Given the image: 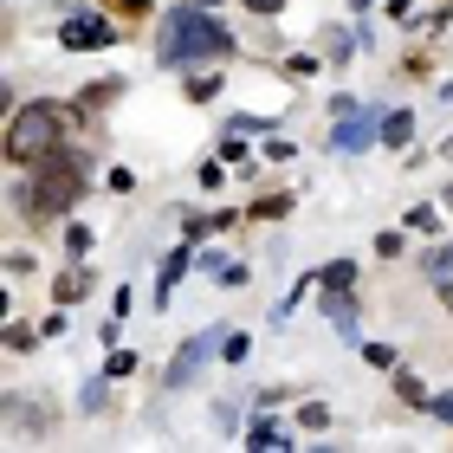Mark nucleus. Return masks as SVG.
Returning <instances> with one entry per match:
<instances>
[{
  "mask_svg": "<svg viewBox=\"0 0 453 453\" xmlns=\"http://www.w3.org/2000/svg\"><path fill=\"white\" fill-rule=\"evenodd\" d=\"M162 65H195V58H226L234 52V33L208 19V7H175L162 19V39H156Z\"/></svg>",
  "mask_w": 453,
  "mask_h": 453,
  "instance_id": "1",
  "label": "nucleus"
},
{
  "mask_svg": "<svg viewBox=\"0 0 453 453\" xmlns=\"http://www.w3.org/2000/svg\"><path fill=\"white\" fill-rule=\"evenodd\" d=\"M33 188H19V201H27L33 214H65L78 195H85V162H78V150H52L46 162H33Z\"/></svg>",
  "mask_w": 453,
  "mask_h": 453,
  "instance_id": "2",
  "label": "nucleus"
},
{
  "mask_svg": "<svg viewBox=\"0 0 453 453\" xmlns=\"http://www.w3.org/2000/svg\"><path fill=\"white\" fill-rule=\"evenodd\" d=\"M58 150V117L46 104H19L13 123H7V162L13 169H33V162H46Z\"/></svg>",
  "mask_w": 453,
  "mask_h": 453,
  "instance_id": "3",
  "label": "nucleus"
},
{
  "mask_svg": "<svg viewBox=\"0 0 453 453\" xmlns=\"http://www.w3.org/2000/svg\"><path fill=\"white\" fill-rule=\"evenodd\" d=\"M369 142H382V111L357 97V111H343V117H337V130H331V150H337V156H363Z\"/></svg>",
  "mask_w": 453,
  "mask_h": 453,
  "instance_id": "4",
  "label": "nucleus"
},
{
  "mask_svg": "<svg viewBox=\"0 0 453 453\" xmlns=\"http://www.w3.org/2000/svg\"><path fill=\"white\" fill-rule=\"evenodd\" d=\"M58 46H65V52H104V46H117V27L104 13H65Z\"/></svg>",
  "mask_w": 453,
  "mask_h": 453,
  "instance_id": "5",
  "label": "nucleus"
},
{
  "mask_svg": "<svg viewBox=\"0 0 453 453\" xmlns=\"http://www.w3.org/2000/svg\"><path fill=\"white\" fill-rule=\"evenodd\" d=\"M220 343H226V337H188V343H181V357H175V369H169V388H188V382L201 376V363H208Z\"/></svg>",
  "mask_w": 453,
  "mask_h": 453,
  "instance_id": "6",
  "label": "nucleus"
},
{
  "mask_svg": "<svg viewBox=\"0 0 453 453\" xmlns=\"http://www.w3.org/2000/svg\"><path fill=\"white\" fill-rule=\"evenodd\" d=\"M188 265H195V253H188V246H175V253L162 259V279H156V304H169V292H175V279L188 273Z\"/></svg>",
  "mask_w": 453,
  "mask_h": 453,
  "instance_id": "7",
  "label": "nucleus"
},
{
  "mask_svg": "<svg viewBox=\"0 0 453 453\" xmlns=\"http://www.w3.org/2000/svg\"><path fill=\"white\" fill-rule=\"evenodd\" d=\"M85 292H91V273H85V265H72V273H58V285H52V298H58V304H78Z\"/></svg>",
  "mask_w": 453,
  "mask_h": 453,
  "instance_id": "8",
  "label": "nucleus"
},
{
  "mask_svg": "<svg viewBox=\"0 0 453 453\" xmlns=\"http://www.w3.org/2000/svg\"><path fill=\"white\" fill-rule=\"evenodd\" d=\"M408 136H415V117H408V111H388V117H382V142H388V150H408Z\"/></svg>",
  "mask_w": 453,
  "mask_h": 453,
  "instance_id": "9",
  "label": "nucleus"
},
{
  "mask_svg": "<svg viewBox=\"0 0 453 453\" xmlns=\"http://www.w3.org/2000/svg\"><path fill=\"white\" fill-rule=\"evenodd\" d=\"M246 447H292V434H285L279 421H253L246 427Z\"/></svg>",
  "mask_w": 453,
  "mask_h": 453,
  "instance_id": "10",
  "label": "nucleus"
},
{
  "mask_svg": "<svg viewBox=\"0 0 453 453\" xmlns=\"http://www.w3.org/2000/svg\"><path fill=\"white\" fill-rule=\"evenodd\" d=\"M292 208H298L292 195H265V201H253V214H259V220H285Z\"/></svg>",
  "mask_w": 453,
  "mask_h": 453,
  "instance_id": "11",
  "label": "nucleus"
},
{
  "mask_svg": "<svg viewBox=\"0 0 453 453\" xmlns=\"http://www.w3.org/2000/svg\"><path fill=\"white\" fill-rule=\"evenodd\" d=\"M117 91H123V78H104V85H85V91H78V104L97 111V104H104V97H117Z\"/></svg>",
  "mask_w": 453,
  "mask_h": 453,
  "instance_id": "12",
  "label": "nucleus"
},
{
  "mask_svg": "<svg viewBox=\"0 0 453 453\" xmlns=\"http://www.w3.org/2000/svg\"><path fill=\"white\" fill-rule=\"evenodd\" d=\"M188 97H195V104H208V97H220V78H214V72H195V78H188Z\"/></svg>",
  "mask_w": 453,
  "mask_h": 453,
  "instance_id": "13",
  "label": "nucleus"
},
{
  "mask_svg": "<svg viewBox=\"0 0 453 453\" xmlns=\"http://www.w3.org/2000/svg\"><path fill=\"white\" fill-rule=\"evenodd\" d=\"M395 388H402V402H408V408H427V402H434V395H427V388H421L415 376H408V369L395 376Z\"/></svg>",
  "mask_w": 453,
  "mask_h": 453,
  "instance_id": "14",
  "label": "nucleus"
},
{
  "mask_svg": "<svg viewBox=\"0 0 453 453\" xmlns=\"http://www.w3.org/2000/svg\"><path fill=\"white\" fill-rule=\"evenodd\" d=\"M298 427H311V434H318V427H331V408H324V402H304V408H298Z\"/></svg>",
  "mask_w": 453,
  "mask_h": 453,
  "instance_id": "15",
  "label": "nucleus"
},
{
  "mask_svg": "<svg viewBox=\"0 0 453 453\" xmlns=\"http://www.w3.org/2000/svg\"><path fill=\"white\" fill-rule=\"evenodd\" d=\"M363 363H376V369H395V349H388V343H363Z\"/></svg>",
  "mask_w": 453,
  "mask_h": 453,
  "instance_id": "16",
  "label": "nucleus"
},
{
  "mask_svg": "<svg viewBox=\"0 0 453 453\" xmlns=\"http://www.w3.org/2000/svg\"><path fill=\"white\" fill-rule=\"evenodd\" d=\"M130 369H136L130 349H111V357H104V376H130Z\"/></svg>",
  "mask_w": 453,
  "mask_h": 453,
  "instance_id": "17",
  "label": "nucleus"
},
{
  "mask_svg": "<svg viewBox=\"0 0 453 453\" xmlns=\"http://www.w3.org/2000/svg\"><path fill=\"white\" fill-rule=\"evenodd\" d=\"M408 226H415V234H434L441 214H434V208H408Z\"/></svg>",
  "mask_w": 453,
  "mask_h": 453,
  "instance_id": "18",
  "label": "nucleus"
},
{
  "mask_svg": "<svg viewBox=\"0 0 453 453\" xmlns=\"http://www.w3.org/2000/svg\"><path fill=\"white\" fill-rule=\"evenodd\" d=\"M427 273H434V279L453 273V246H434V253H427Z\"/></svg>",
  "mask_w": 453,
  "mask_h": 453,
  "instance_id": "19",
  "label": "nucleus"
},
{
  "mask_svg": "<svg viewBox=\"0 0 453 453\" xmlns=\"http://www.w3.org/2000/svg\"><path fill=\"white\" fill-rule=\"evenodd\" d=\"M104 402H111V388L104 382H85V408H91V415H104Z\"/></svg>",
  "mask_w": 453,
  "mask_h": 453,
  "instance_id": "20",
  "label": "nucleus"
},
{
  "mask_svg": "<svg viewBox=\"0 0 453 453\" xmlns=\"http://www.w3.org/2000/svg\"><path fill=\"white\" fill-rule=\"evenodd\" d=\"M65 246L72 253H91V226H65Z\"/></svg>",
  "mask_w": 453,
  "mask_h": 453,
  "instance_id": "21",
  "label": "nucleus"
},
{
  "mask_svg": "<svg viewBox=\"0 0 453 453\" xmlns=\"http://www.w3.org/2000/svg\"><path fill=\"white\" fill-rule=\"evenodd\" d=\"M246 349H253L246 337H226V343H220V357H226V363H246Z\"/></svg>",
  "mask_w": 453,
  "mask_h": 453,
  "instance_id": "22",
  "label": "nucleus"
},
{
  "mask_svg": "<svg viewBox=\"0 0 453 453\" xmlns=\"http://www.w3.org/2000/svg\"><path fill=\"white\" fill-rule=\"evenodd\" d=\"M324 46H331V58H349V33L337 27V33H324Z\"/></svg>",
  "mask_w": 453,
  "mask_h": 453,
  "instance_id": "23",
  "label": "nucleus"
},
{
  "mask_svg": "<svg viewBox=\"0 0 453 453\" xmlns=\"http://www.w3.org/2000/svg\"><path fill=\"white\" fill-rule=\"evenodd\" d=\"M427 415H434V421H447V427H453V395H434V402H427Z\"/></svg>",
  "mask_w": 453,
  "mask_h": 453,
  "instance_id": "24",
  "label": "nucleus"
},
{
  "mask_svg": "<svg viewBox=\"0 0 453 453\" xmlns=\"http://www.w3.org/2000/svg\"><path fill=\"white\" fill-rule=\"evenodd\" d=\"M117 13H150V0H111Z\"/></svg>",
  "mask_w": 453,
  "mask_h": 453,
  "instance_id": "25",
  "label": "nucleus"
},
{
  "mask_svg": "<svg viewBox=\"0 0 453 453\" xmlns=\"http://www.w3.org/2000/svg\"><path fill=\"white\" fill-rule=\"evenodd\" d=\"M246 7H253V13H279L285 0H246Z\"/></svg>",
  "mask_w": 453,
  "mask_h": 453,
  "instance_id": "26",
  "label": "nucleus"
},
{
  "mask_svg": "<svg viewBox=\"0 0 453 453\" xmlns=\"http://www.w3.org/2000/svg\"><path fill=\"white\" fill-rule=\"evenodd\" d=\"M441 208H453V188H447V195H441Z\"/></svg>",
  "mask_w": 453,
  "mask_h": 453,
  "instance_id": "27",
  "label": "nucleus"
},
{
  "mask_svg": "<svg viewBox=\"0 0 453 453\" xmlns=\"http://www.w3.org/2000/svg\"><path fill=\"white\" fill-rule=\"evenodd\" d=\"M195 7H220V0H195Z\"/></svg>",
  "mask_w": 453,
  "mask_h": 453,
  "instance_id": "28",
  "label": "nucleus"
}]
</instances>
